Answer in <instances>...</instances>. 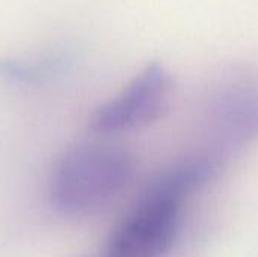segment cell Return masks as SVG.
I'll return each mask as SVG.
<instances>
[{
	"instance_id": "obj_5",
	"label": "cell",
	"mask_w": 258,
	"mask_h": 257,
	"mask_svg": "<svg viewBox=\"0 0 258 257\" xmlns=\"http://www.w3.org/2000/svg\"><path fill=\"white\" fill-rule=\"evenodd\" d=\"M67 56L48 53L36 58H0V82L8 86H36L63 71Z\"/></svg>"
},
{
	"instance_id": "obj_2",
	"label": "cell",
	"mask_w": 258,
	"mask_h": 257,
	"mask_svg": "<svg viewBox=\"0 0 258 257\" xmlns=\"http://www.w3.org/2000/svg\"><path fill=\"white\" fill-rule=\"evenodd\" d=\"M135 159L125 148L103 141H80L54 159L47 194L56 212L82 218L110 204L132 182Z\"/></svg>"
},
{
	"instance_id": "obj_1",
	"label": "cell",
	"mask_w": 258,
	"mask_h": 257,
	"mask_svg": "<svg viewBox=\"0 0 258 257\" xmlns=\"http://www.w3.org/2000/svg\"><path fill=\"white\" fill-rule=\"evenodd\" d=\"M218 167L219 159L204 153L165 171L113 232L104 257L163 256L177 236L184 201L213 177Z\"/></svg>"
},
{
	"instance_id": "obj_4",
	"label": "cell",
	"mask_w": 258,
	"mask_h": 257,
	"mask_svg": "<svg viewBox=\"0 0 258 257\" xmlns=\"http://www.w3.org/2000/svg\"><path fill=\"white\" fill-rule=\"evenodd\" d=\"M171 76L157 62L147 65L115 97L97 106L88 121L97 135H116L156 121L168 108Z\"/></svg>"
},
{
	"instance_id": "obj_3",
	"label": "cell",
	"mask_w": 258,
	"mask_h": 257,
	"mask_svg": "<svg viewBox=\"0 0 258 257\" xmlns=\"http://www.w3.org/2000/svg\"><path fill=\"white\" fill-rule=\"evenodd\" d=\"M204 132L221 159L258 139V68L236 65L210 86L204 103Z\"/></svg>"
}]
</instances>
